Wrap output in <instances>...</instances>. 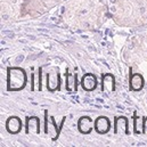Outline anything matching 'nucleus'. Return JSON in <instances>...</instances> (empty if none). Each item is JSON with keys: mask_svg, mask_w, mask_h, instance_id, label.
<instances>
[{"mask_svg": "<svg viewBox=\"0 0 147 147\" xmlns=\"http://www.w3.org/2000/svg\"><path fill=\"white\" fill-rule=\"evenodd\" d=\"M95 128L98 132L103 134V132H106L110 128V123L107 121L106 117H99L97 121H96V124H95Z\"/></svg>", "mask_w": 147, "mask_h": 147, "instance_id": "7ed1b4c3", "label": "nucleus"}, {"mask_svg": "<svg viewBox=\"0 0 147 147\" xmlns=\"http://www.w3.org/2000/svg\"><path fill=\"white\" fill-rule=\"evenodd\" d=\"M7 129L9 132H13V134H16L20 131L21 129V121L17 119V117H11L7 121Z\"/></svg>", "mask_w": 147, "mask_h": 147, "instance_id": "f03ea898", "label": "nucleus"}, {"mask_svg": "<svg viewBox=\"0 0 147 147\" xmlns=\"http://www.w3.org/2000/svg\"><path fill=\"white\" fill-rule=\"evenodd\" d=\"M31 123H32V122L29 120V121H28V125H29L28 131H29V132H32V131H33V132H38V131H39V129H38V120L34 117L33 124H31Z\"/></svg>", "mask_w": 147, "mask_h": 147, "instance_id": "423d86ee", "label": "nucleus"}, {"mask_svg": "<svg viewBox=\"0 0 147 147\" xmlns=\"http://www.w3.org/2000/svg\"><path fill=\"white\" fill-rule=\"evenodd\" d=\"M143 86V78L139 74H135L131 79V88L134 90H138L140 89Z\"/></svg>", "mask_w": 147, "mask_h": 147, "instance_id": "39448f33", "label": "nucleus"}, {"mask_svg": "<svg viewBox=\"0 0 147 147\" xmlns=\"http://www.w3.org/2000/svg\"><path fill=\"white\" fill-rule=\"evenodd\" d=\"M25 83V74L20 69L9 70V89H20Z\"/></svg>", "mask_w": 147, "mask_h": 147, "instance_id": "f257e3e1", "label": "nucleus"}, {"mask_svg": "<svg viewBox=\"0 0 147 147\" xmlns=\"http://www.w3.org/2000/svg\"><path fill=\"white\" fill-rule=\"evenodd\" d=\"M96 86V79L95 76H92L91 74H87L86 76H83L82 79V87L87 90H91L94 89Z\"/></svg>", "mask_w": 147, "mask_h": 147, "instance_id": "20e7f679", "label": "nucleus"}]
</instances>
